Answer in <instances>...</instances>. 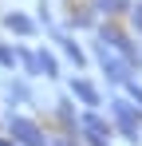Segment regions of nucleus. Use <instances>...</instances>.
<instances>
[{"mask_svg": "<svg viewBox=\"0 0 142 146\" xmlns=\"http://www.w3.org/2000/svg\"><path fill=\"white\" fill-rule=\"evenodd\" d=\"M134 16H138V32H142V8H138V12H134Z\"/></svg>", "mask_w": 142, "mask_h": 146, "instance_id": "11", "label": "nucleus"}, {"mask_svg": "<svg viewBox=\"0 0 142 146\" xmlns=\"http://www.w3.org/2000/svg\"><path fill=\"white\" fill-rule=\"evenodd\" d=\"M36 63H40V71L51 75V79L59 75V67H55V55H51V51H36Z\"/></svg>", "mask_w": 142, "mask_h": 146, "instance_id": "6", "label": "nucleus"}, {"mask_svg": "<svg viewBox=\"0 0 142 146\" xmlns=\"http://www.w3.org/2000/svg\"><path fill=\"white\" fill-rule=\"evenodd\" d=\"M59 44H63V51H67V55H71V63H79V67L87 63V55L79 51V44H75V40H59Z\"/></svg>", "mask_w": 142, "mask_h": 146, "instance_id": "7", "label": "nucleus"}, {"mask_svg": "<svg viewBox=\"0 0 142 146\" xmlns=\"http://www.w3.org/2000/svg\"><path fill=\"white\" fill-rule=\"evenodd\" d=\"M4 28L16 32V36H32V32H36V20L24 16V12H8V16H4Z\"/></svg>", "mask_w": 142, "mask_h": 146, "instance_id": "3", "label": "nucleus"}, {"mask_svg": "<svg viewBox=\"0 0 142 146\" xmlns=\"http://www.w3.org/2000/svg\"><path fill=\"white\" fill-rule=\"evenodd\" d=\"M12 63H16V51H12V48H4V44H0V67H12Z\"/></svg>", "mask_w": 142, "mask_h": 146, "instance_id": "8", "label": "nucleus"}, {"mask_svg": "<svg viewBox=\"0 0 142 146\" xmlns=\"http://www.w3.org/2000/svg\"><path fill=\"white\" fill-rule=\"evenodd\" d=\"M83 138H87L91 146H107V138H99V134H87V130H83Z\"/></svg>", "mask_w": 142, "mask_h": 146, "instance_id": "9", "label": "nucleus"}, {"mask_svg": "<svg viewBox=\"0 0 142 146\" xmlns=\"http://www.w3.org/2000/svg\"><path fill=\"white\" fill-rule=\"evenodd\" d=\"M59 146H71V142H59Z\"/></svg>", "mask_w": 142, "mask_h": 146, "instance_id": "12", "label": "nucleus"}, {"mask_svg": "<svg viewBox=\"0 0 142 146\" xmlns=\"http://www.w3.org/2000/svg\"><path fill=\"white\" fill-rule=\"evenodd\" d=\"M12 142H16V146H47V138H44V130H40L36 122L16 119V122H12Z\"/></svg>", "mask_w": 142, "mask_h": 146, "instance_id": "1", "label": "nucleus"}, {"mask_svg": "<svg viewBox=\"0 0 142 146\" xmlns=\"http://www.w3.org/2000/svg\"><path fill=\"white\" fill-rule=\"evenodd\" d=\"M71 95L79 99V103H87V107H99V91H95L87 79H71Z\"/></svg>", "mask_w": 142, "mask_h": 146, "instance_id": "4", "label": "nucleus"}, {"mask_svg": "<svg viewBox=\"0 0 142 146\" xmlns=\"http://www.w3.org/2000/svg\"><path fill=\"white\" fill-rule=\"evenodd\" d=\"M0 146H16V142H12V138H0Z\"/></svg>", "mask_w": 142, "mask_h": 146, "instance_id": "10", "label": "nucleus"}, {"mask_svg": "<svg viewBox=\"0 0 142 146\" xmlns=\"http://www.w3.org/2000/svg\"><path fill=\"white\" fill-rule=\"evenodd\" d=\"M79 122H83V130H87V134H99V138H107V134H111V122H103L99 115H95V111L79 115Z\"/></svg>", "mask_w": 142, "mask_h": 146, "instance_id": "5", "label": "nucleus"}, {"mask_svg": "<svg viewBox=\"0 0 142 146\" xmlns=\"http://www.w3.org/2000/svg\"><path fill=\"white\" fill-rule=\"evenodd\" d=\"M115 119H118V130L130 138V142H138V111L130 107V103H122V99H115Z\"/></svg>", "mask_w": 142, "mask_h": 146, "instance_id": "2", "label": "nucleus"}]
</instances>
